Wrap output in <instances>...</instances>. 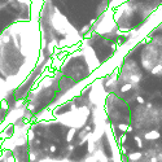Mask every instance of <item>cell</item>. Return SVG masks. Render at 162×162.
I'll return each mask as SVG.
<instances>
[{
	"label": "cell",
	"mask_w": 162,
	"mask_h": 162,
	"mask_svg": "<svg viewBox=\"0 0 162 162\" xmlns=\"http://www.w3.org/2000/svg\"><path fill=\"white\" fill-rule=\"evenodd\" d=\"M134 88V84H131V83H126V84H123L122 87H121V91L123 92V94H126V92H129Z\"/></svg>",
	"instance_id": "277c9868"
},
{
	"label": "cell",
	"mask_w": 162,
	"mask_h": 162,
	"mask_svg": "<svg viewBox=\"0 0 162 162\" xmlns=\"http://www.w3.org/2000/svg\"><path fill=\"white\" fill-rule=\"evenodd\" d=\"M114 1H115V0H108V3H109V8H112V5H113Z\"/></svg>",
	"instance_id": "8fae6325"
},
{
	"label": "cell",
	"mask_w": 162,
	"mask_h": 162,
	"mask_svg": "<svg viewBox=\"0 0 162 162\" xmlns=\"http://www.w3.org/2000/svg\"><path fill=\"white\" fill-rule=\"evenodd\" d=\"M74 135H75V131H74V129L69 130V132H67V135H66V141H67V143H71V140H73Z\"/></svg>",
	"instance_id": "8992f818"
},
{
	"label": "cell",
	"mask_w": 162,
	"mask_h": 162,
	"mask_svg": "<svg viewBox=\"0 0 162 162\" xmlns=\"http://www.w3.org/2000/svg\"><path fill=\"white\" fill-rule=\"evenodd\" d=\"M136 101H137L139 104H145V100H144V99H143L141 96H137V97H136Z\"/></svg>",
	"instance_id": "ba28073f"
},
{
	"label": "cell",
	"mask_w": 162,
	"mask_h": 162,
	"mask_svg": "<svg viewBox=\"0 0 162 162\" xmlns=\"http://www.w3.org/2000/svg\"><path fill=\"white\" fill-rule=\"evenodd\" d=\"M127 157H129V161L130 162L139 161V160L143 157V153H141V152H134V153H130Z\"/></svg>",
	"instance_id": "7a4b0ae2"
},
{
	"label": "cell",
	"mask_w": 162,
	"mask_h": 162,
	"mask_svg": "<svg viewBox=\"0 0 162 162\" xmlns=\"http://www.w3.org/2000/svg\"><path fill=\"white\" fill-rule=\"evenodd\" d=\"M49 151H51L52 153H53V152H56V147H55V145H52V147L49 148Z\"/></svg>",
	"instance_id": "30bf717a"
},
{
	"label": "cell",
	"mask_w": 162,
	"mask_h": 162,
	"mask_svg": "<svg viewBox=\"0 0 162 162\" xmlns=\"http://www.w3.org/2000/svg\"><path fill=\"white\" fill-rule=\"evenodd\" d=\"M151 162H158V160H157L156 157H152V158H151Z\"/></svg>",
	"instance_id": "7c38bea8"
},
{
	"label": "cell",
	"mask_w": 162,
	"mask_h": 162,
	"mask_svg": "<svg viewBox=\"0 0 162 162\" xmlns=\"http://www.w3.org/2000/svg\"><path fill=\"white\" fill-rule=\"evenodd\" d=\"M118 129H119V131H122V132H131L132 131V127L129 126V125H126V123L118 125Z\"/></svg>",
	"instance_id": "3957f363"
},
{
	"label": "cell",
	"mask_w": 162,
	"mask_h": 162,
	"mask_svg": "<svg viewBox=\"0 0 162 162\" xmlns=\"http://www.w3.org/2000/svg\"><path fill=\"white\" fill-rule=\"evenodd\" d=\"M151 73H152V74H154V75L161 74V73H162V65H157V66L152 67V69H151Z\"/></svg>",
	"instance_id": "5b68a950"
},
{
	"label": "cell",
	"mask_w": 162,
	"mask_h": 162,
	"mask_svg": "<svg viewBox=\"0 0 162 162\" xmlns=\"http://www.w3.org/2000/svg\"><path fill=\"white\" fill-rule=\"evenodd\" d=\"M125 141H126V135H122V136L119 137V143H121V144H123Z\"/></svg>",
	"instance_id": "9c48e42d"
},
{
	"label": "cell",
	"mask_w": 162,
	"mask_h": 162,
	"mask_svg": "<svg viewBox=\"0 0 162 162\" xmlns=\"http://www.w3.org/2000/svg\"><path fill=\"white\" fill-rule=\"evenodd\" d=\"M160 136H161V134H160V131H157V130L144 132V139H145V140H157V139H160Z\"/></svg>",
	"instance_id": "6da1fadb"
},
{
	"label": "cell",
	"mask_w": 162,
	"mask_h": 162,
	"mask_svg": "<svg viewBox=\"0 0 162 162\" xmlns=\"http://www.w3.org/2000/svg\"><path fill=\"white\" fill-rule=\"evenodd\" d=\"M134 140L137 143V147H139V148H143V143H141V139H140L139 136H134Z\"/></svg>",
	"instance_id": "52a82bcc"
}]
</instances>
